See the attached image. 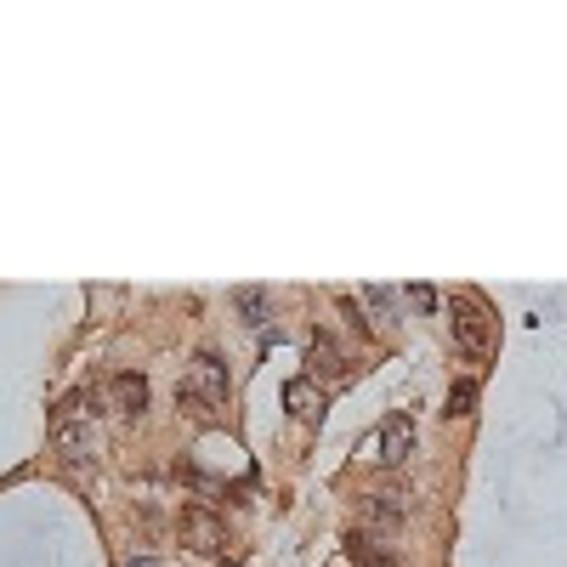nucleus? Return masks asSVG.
Listing matches in <instances>:
<instances>
[{"label":"nucleus","instance_id":"1","mask_svg":"<svg viewBox=\"0 0 567 567\" xmlns=\"http://www.w3.org/2000/svg\"><path fill=\"white\" fill-rule=\"evenodd\" d=\"M176 403H182L187 414H216V409H227V369H221L210 352H199L194 369L182 374Z\"/></svg>","mask_w":567,"mask_h":567},{"label":"nucleus","instance_id":"2","mask_svg":"<svg viewBox=\"0 0 567 567\" xmlns=\"http://www.w3.org/2000/svg\"><path fill=\"white\" fill-rule=\"evenodd\" d=\"M449 318H454V341L465 358H494V312L483 307V296H449Z\"/></svg>","mask_w":567,"mask_h":567},{"label":"nucleus","instance_id":"3","mask_svg":"<svg viewBox=\"0 0 567 567\" xmlns=\"http://www.w3.org/2000/svg\"><path fill=\"white\" fill-rule=\"evenodd\" d=\"M409 449H414V420H409V414H386V420L369 432V443H358V454H369L374 465H403Z\"/></svg>","mask_w":567,"mask_h":567},{"label":"nucleus","instance_id":"4","mask_svg":"<svg viewBox=\"0 0 567 567\" xmlns=\"http://www.w3.org/2000/svg\"><path fill=\"white\" fill-rule=\"evenodd\" d=\"M176 528H182V545H194L199 556H216V550H227V523H221V516H210L205 505H187Z\"/></svg>","mask_w":567,"mask_h":567},{"label":"nucleus","instance_id":"5","mask_svg":"<svg viewBox=\"0 0 567 567\" xmlns=\"http://www.w3.org/2000/svg\"><path fill=\"white\" fill-rule=\"evenodd\" d=\"M347 381V358H341V347L329 341V336H312V347H307V381Z\"/></svg>","mask_w":567,"mask_h":567},{"label":"nucleus","instance_id":"6","mask_svg":"<svg viewBox=\"0 0 567 567\" xmlns=\"http://www.w3.org/2000/svg\"><path fill=\"white\" fill-rule=\"evenodd\" d=\"M323 403H329V398H323V386H318V381H307V374L284 386V409H290L296 420H307V425H312V420H323Z\"/></svg>","mask_w":567,"mask_h":567},{"label":"nucleus","instance_id":"7","mask_svg":"<svg viewBox=\"0 0 567 567\" xmlns=\"http://www.w3.org/2000/svg\"><path fill=\"white\" fill-rule=\"evenodd\" d=\"M109 403H114V414H142L148 409V381H142V374H114L109 381Z\"/></svg>","mask_w":567,"mask_h":567},{"label":"nucleus","instance_id":"8","mask_svg":"<svg viewBox=\"0 0 567 567\" xmlns=\"http://www.w3.org/2000/svg\"><path fill=\"white\" fill-rule=\"evenodd\" d=\"M403 511H409V494L403 488H381V494L363 499V516H369V523H381V528H398Z\"/></svg>","mask_w":567,"mask_h":567},{"label":"nucleus","instance_id":"9","mask_svg":"<svg viewBox=\"0 0 567 567\" xmlns=\"http://www.w3.org/2000/svg\"><path fill=\"white\" fill-rule=\"evenodd\" d=\"M52 443L63 449V460H85V454H91V425H69V420H58Z\"/></svg>","mask_w":567,"mask_h":567},{"label":"nucleus","instance_id":"10","mask_svg":"<svg viewBox=\"0 0 567 567\" xmlns=\"http://www.w3.org/2000/svg\"><path fill=\"white\" fill-rule=\"evenodd\" d=\"M233 307H239V318H245L250 329H261V323H267V312H272L267 290H239V296H233Z\"/></svg>","mask_w":567,"mask_h":567},{"label":"nucleus","instance_id":"11","mask_svg":"<svg viewBox=\"0 0 567 567\" xmlns=\"http://www.w3.org/2000/svg\"><path fill=\"white\" fill-rule=\"evenodd\" d=\"M471 409H477V381H454V386H449V409H443V414H449V420H465Z\"/></svg>","mask_w":567,"mask_h":567},{"label":"nucleus","instance_id":"12","mask_svg":"<svg viewBox=\"0 0 567 567\" xmlns=\"http://www.w3.org/2000/svg\"><path fill=\"white\" fill-rule=\"evenodd\" d=\"M347 550H352V556H358V561H369V567H392V556H386V550H381V545H374V539H369V534H358V528H352V534H347Z\"/></svg>","mask_w":567,"mask_h":567},{"label":"nucleus","instance_id":"13","mask_svg":"<svg viewBox=\"0 0 567 567\" xmlns=\"http://www.w3.org/2000/svg\"><path fill=\"white\" fill-rule=\"evenodd\" d=\"M363 307L381 318V323H398V318H392V290H381V284H369V290H363Z\"/></svg>","mask_w":567,"mask_h":567},{"label":"nucleus","instance_id":"14","mask_svg":"<svg viewBox=\"0 0 567 567\" xmlns=\"http://www.w3.org/2000/svg\"><path fill=\"white\" fill-rule=\"evenodd\" d=\"M409 301H414L420 312H432V307H437V290H432V284H414V290H409Z\"/></svg>","mask_w":567,"mask_h":567},{"label":"nucleus","instance_id":"15","mask_svg":"<svg viewBox=\"0 0 567 567\" xmlns=\"http://www.w3.org/2000/svg\"><path fill=\"white\" fill-rule=\"evenodd\" d=\"M131 567H154V561H131Z\"/></svg>","mask_w":567,"mask_h":567}]
</instances>
